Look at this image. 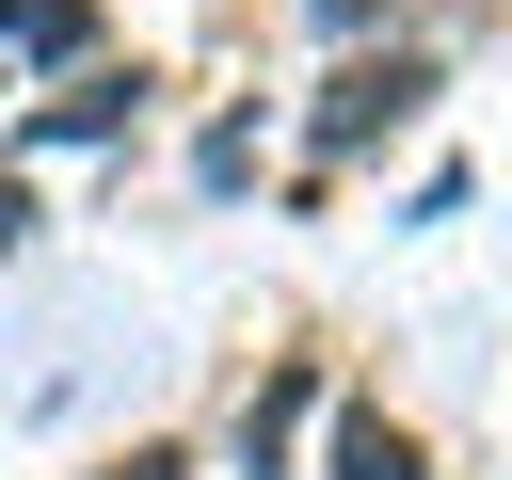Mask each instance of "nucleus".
<instances>
[{"label":"nucleus","instance_id":"obj_5","mask_svg":"<svg viewBox=\"0 0 512 480\" xmlns=\"http://www.w3.org/2000/svg\"><path fill=\"white\" fill-rule=\"evenodd\" d=\"M336 480H416V432L384 400H336Z\"/></svg>","mask_w":512,"mask_h":480},{"label":"nucleus","instance_id":"obj_1","mask_svg":"<svg viewBox=\"0 0 512 480\" xmlns=\"http://www.w3.org/2000/svg\"><path fill=\"white\" fill-rule=\"evenodd\" d=\"M416 96H432V64H416V48H384V64H336V80H320V160H352V144L416 128Z\"/></svg>","mask_w":512,"mask_h":480},{"label":"nucleus","instance_id":"obj_2","mask_svg":"<svg viewBox=\"0 0 512 480\" xmlns=\"http://www.w3.org/2000/svg\"><path fill=\"white\" fill-rule=\"evenodd\" d=\"M304 416H320V352H272V368H256V400H240V432H224V448H240V480H288V432H304Z\"/></svg>","mask_w":512,"mask_h":480},{"label":"nucleus","instance_id":"obj_4","mask_svg":"<svg viewBox=\"0 0 512 480\" xmlns=\"http://www.w3.org/2000/svg\"><path fill=\"white\" fill-rule=\"evenodd\" d=\"M96 48V0H0V64H80Z\"/></svg>","mask_w":512,"mask_h":480},{"label":"nucleus","instance_id":"obj_7","mask_svg":"<svg viewBox=\"0 0 512 480\" xmlns=\"http://www.w3.org/2000/svg\"><path fill=\"white\" fill-rule=\"evenodd\" d=\"M16 224H32V192H16V176H0V256H16Z\"/></svg>","mask_w":512,"mask_h":480},{"label":"nucleus","instance_id":"obj_6","mask_svg":"<svg viewBox=\"0 0 512 480\" xmlns=\"http://www.w3.org/2000/svg\"><path fill=\"white\" fill-rule=\"evenodd\" d=\"M96 480H192V464H176V448H128V464H96Z\"/></svg>","mask_w":512,"mask_h":480},{"label":"nucleus","instance_id":"obj_8","mask_svg":"<svg viewBox=\"0 0 512 480\" xmlns=\"http://www.w3.org/2000/svg\"><path fill=\"white\" fill-rule=\"evenodd\" d=\"M320 16H336V32H352V16H368V0H320Z\"/></svg>","mask_w":512,"mask_h":480},{"label":"nucleus","instance_id":"obj_3","mask_svg":"<svg viewBox=\"0 0 512 480\" xmlns=\"http://www.w3.org/2000/svg\"><path fill=\"white\" fill-rule=\"evenodd\" d=\"M128 112H144V80H128V64H96V80H64V96L32 112V144H112Z\"/></svg>","mask_w":512,"mask_h":480}]
</instances>
